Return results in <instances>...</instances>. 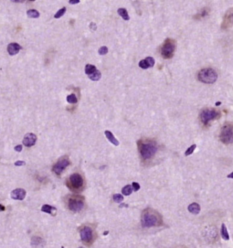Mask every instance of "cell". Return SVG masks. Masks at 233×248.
Wrapping results in <instances>:
<instances>
[{
	"mask_svg": "<svg viewBox=\"0 0 233 248\" xmlns=\"http://www.w3.org/2000/svg\"><path fill=\"white\" fill-rule=\"evenodd\" d=\"M79 0H76V1H71V0H70V1H69V3L70 4H77L79 3Z\"/></svg>",
	"mask_w": 233,
	"mask_h": 248,
	"instance_id": "d590c367",
	"label": "cell"
},
{
	"mask_svg": "<svg viewBox=\"0 0 233 248\" xmlns=\"http://www.w3.org/2000/svg\"><path fill=\"white\" fill-rule=\"evenodd\" d=\"M66 12V8L65 7H63L62 8H61L60 10H59L58 11L56 12V14L54 15V17L55 18V19H59L60 17H61L62 16H64V14Z\"/></svg>",
	"mask_w": 233,
	"mask_h": 248,
	"instance_id": "484cf974",
	"label": "cell"
},
{
	"mask_svg": "<svg viewBox=\"0 0 233 248\" xmlns=\"http://www.w3.org/2000/svg\"><path fill=\"white\" fill-rule=\"evenodd\" d=\"M176 44L175 41L171 38H167L161 48V53L165 59H170L173 56Z\"/></svg>",
	"mask_w": 233,
	"mask_h": 248,
	"instance_id": "8992f818",
	"label": "cell"
},
{
	"mask_svg": "<svg viewBox=\"0 0 233 248\" xmlns=\"http://www.w3.org/2000/svg\"><path fill=\"white\" fill-rule=\"evenodd\" d=\"M198 79L200 82L206 84H212L216 81L218 74L213 69L208 67L200 70L198 74Z\"/></svg>",
	"mask_w": 233,
	"mask_h": 248,
	"instance_id": "277c9868",
	"label": "cell"
},
{
	"mask_svg": "<svg viewBox=\"0 0 233 248\" xmlns=\"http://www.w3.org/2000/svg\"><path fill=\"white\" fill-rule=\"evenodd\" d=\"M159 222V218L158 213L150 209L143 211L141 217V224L143 228H150L155 226Z\"/></svg>",
	"mask_w": 233,
	"mask_h": 248,
	"instance_id": "6da1fadb",
	"label": "cell"
},
{
	"mask_svg": "<svg viewBox=\"0 0 233 248\" xmlns=\"http://www.w3.org/2000/svg\"><path fill=\"white\" fill-rule=\"evenodd\" d=\"M27 15L30 18H38L40 17V13L36 10H29L27 12Z\"/></svg>",
	"mask_w": 233,
	"mask_h": 248,
	"instance_id": "cb8c5ba5",
	"label": "cell"
},
{
	"mask_svg": "<svg viewBox=\"0 0 233 248\" xmlns=\"http://www.w3.org/2000/svg\"><path fill=\"white\" fill-rule=\"evenodd\" d=\"M88 77L90 78V79L91 80H93V81H98L101 78V72L99 71L98 70H97L95 72H93V74H91L90 75L88 76Z\"/></svg>",
	"mask_w": 233,
	"mask_h": 248,
	"instance_id": "44dd1931",
	"label": "cell"
},
{
	"mask_svg": "<svg viewBox=\"0 0 233 248\" xmlns=\"http://www.w3.org/2000/svg\"><path fill=\"white\" fill-rule=\"evenodd\" d=\"M70 162L68 159L61 158L55 164L53 167V171L57 175H60L64 170L69 166Z\"/></svg>",
	"mask_w": 233,
	"mask_h": 248,
	"instance_id": "ba28073f",
	"label": "cell"
},
{
	"mask_svg": "<svg viewBox=\"0 0 233 248\" xmlns=\"http://www.w3.org/2000/svg\"><path fill=\"white\" fill-rule=\"evenodd\" d=\"M220 104H221V102H216V106H219V105H220Z\"/></svg>",
	"mask_w": 233,
	"mask_h": 248,
	"instance_id": "ab89813d",
	"label": "cell"
},
{
	"mask_svg": "<svg viewBox=\"0 0 233 248\" xmlns=\"http://www.w3.org/2000/svg\"><path fill=\"white\" fill-rule=\"evenodd\" d=\"M117 13H118L119 15L121 17H122L123 19H124L125 20H130V16L128 14V12L127 11V10L125 8H119L117 10Z\"/></svg>",
	"mask_w": 233,
	"mask_h": 248,
	"instance_id": "ac0fdd59",
	"label": "cell"
},
{
	"mask_svg": "<svg viewBox=\"0 0 233 248\" xmlns=\"http://www.w3.org/2000/svg\"><path fill=\"white\" fill-rule=\"evenodd\" d=\"M187 209L188 211L193 214H198L200 211V206L196 202H193L192 204H190L188 206Z\"/></svg>",
	"mask_w": 233,
	"mask_h": 248,
	"instance_id": "e0dca14e",
	"label": "cell"
},
{
	"mask_svg": "<svg viewBox=\"0 0 233 248\" xmlns=\"http://www.w3.org/2000/svg\"><path fill=\"white\" fill-rule=\"evenodd\" d=\"M37 137L33 133H28L26 134L23 140V143L25 147H30L36 144Z\"/></svg>",
	"mask_w": 233,
	"mask_h": 248,
	"instance_id": "7c38bea8",
	"label": "cell"
},
{
	"mask_svg": "<svg viewBox=\"0 0 233 248\" xmlns=\"http://www.w3.org/2000/svg\"><path fill=\"white\" fill-rule=\"evenodd\" d=\"M113 200L114 202H117V203H120L123 200H124V197H123V196L120 194H115L113 195Z\"/></svg>",
	"mask_w": 233,
	"mask_h": 248,
	"instance_id": "83f0119b",
	"label": "cell"
},
{
	"mask_svg": "<svg viewBox=\"0 0 233 248\" xmlns=\"http://www.w3.org/2000/svg\"><path fill=\"white\" fill-rule=\"evenodd\" d=\"M196 148V145H195V144H194L192 146H190V147L186 150V151H185V156H188V155H191V154H192Z\"/></svg>",
	"mask_w": 233,
	"mask_h": 248,
	"instance_id": "f1b7e54d",
	"label": "cell"
},
{
	"mask_svg": "<svg viewBox=\"0 0 233 248\" xmlns=\"http://www.w3.org/2000/svg\"><path fill=\"white\" fill-rule=\"evenodd\" d=\"M132 186H131L130 185H125L124 187H123L122 188V194L125 195V196H129L132 193Z\"/></svg>",
	"mask_w": 233,
	"mask_h": 248,
	"instance_id": "603a6c76",
	"label": "cell"
},
{
	"mask_svg": "<svg viewBox=\"0 0 233 248\" xmlns=\"http://www.w3.org/2000/svg\"><path fill=\"white\" fill-rule=\"evenodd\" d=\"M227 177L228 178H230V179H233V172L232 173H230V174H229L227 176Z\"/></svg>",
	"mask_w": 233,
	"mask_h": 248,
	"instance_id": "74e56055",
	"label": "cell"
},
{
	"mask_svg": "<svg viewBox=\"0 0 233 248\" xmlns=\"http://www.w3.org/2000/svg\"><path fill=\"white\" fill-rule=\"evenodd\" d=\"M138 149L141 156L145 160H148L153 157L158 150V146L153 141H146L139 143Z\"/></svg>",
	"mask_w": 233,
	"mask_h": 248,
	"instance_id": "7a4b0ae2",
	"label": "cell"
},
{
	"mask_svg": "<svg viewBox=\"0 0 233 248\" xmlns=\"http://www.w3.org/2000/svg\"><path fill=\"white\" fill-rule=\"evenodd\" d=\"M208 13H209L208 8H204L202 11H201L200 13H199V14H197V17L198 18V19H200V18H204L208 14Z\"/></svg>",
	"mask_w": 233,
	"mask_h": 248,
	"instance_id": "4dcf8cb0",
	"label": "cell"
},
{
	"mask_svg": "<svg viewBox=\"0 0 233 248\" xmlns=\"http://www.w3.org/2000/svg\"><path fill=\"white\" fill-rule=\"evenodd\" d=\"M220 116L221 113L219 111L217 110L216 108H206L201 111L200 113V119L203 125L207 126L211 121L218 119L220 117Z\"/></svg>",
	"mask_w": 233,
	"mask_h": 248,
	"instance_id": "3957f363",
	"label": "cell"
},
{
	"mask_svg": "<svg viewBox=\"0 0 233 248\" xmlns=\"http://www.w3.org/2000/svg\"><path fill=\"white\" fill-rule=\"evenodd\" d=\"M108 52H109V49L105 46H102V47L99 48L98 50V53L99 55H104L107 54Z\"/></svg>",
	"mask_w": 233,
	"mask_h": 248,
	"instance_id": "f546056e",
	"label": "cell"
},
{
	"mask_svg": "<svg viewBox=\"0 0 233 248\" xmlns=\"http://www.w3.org/2000/svg\"><path fill=\"white\" fill-rule=\"evenodd\" d=\"M80 238L81 239H82V241H85V242H89L92 239V237H93L92 230H91V228L88 226H85L84 227V228H83L82 229H81L80 231Z\"/></svg>",
	"mask_w": 233,
	"mask_h": 248,
	"instance_id": "8fae6325",
	"label": "cell"
},
{
	"mask_svg": "<svg viewBox=\"0 0 233 248\" xmlns=\"http://www.w3.org/2000/svg\"><path fill=\"white\" fill-rule=\"evenodd\" d=\"M104 134H105L107 139H108L112 145H114L115 146H118L119 145V140L114 137V135L112 134V133L111 132L109 131V130H106V131L104 132Z\"/></svg>",
	"mask_w": 233,
	"mask_h": 248,
	"instance_id": "2e32d148",
	"label": "cell"
},
{
	"mask_svg": "<svg viewBox=\"0 0 233 248\" xmlns=\"http://www.w3.org/2000/svg\"><path fill=\"white\" fill-rule=\"evenodd\" d=\"M10 196L12 199L22 200L25 198L26 192L25 190L22 188H18L13 190L10 194Z\"/></svg>",
	"mask_w": 233,
	"mask_h": 248,
	"instance_id": "5bb4252c",
	"label": "cell"
},
{
	"mask_svg": "<svg viewBox=\"0 0 233 248\" xmlns=\"http://www.w3.org/2000/svg\"><path fill=\"white\" fill-rule=\"evenodd\" d=\"M22 149H23V147L21 145H19L16 146V147H14V150L16 151H17V152H20V151H22Z\"/></svg>",
	"mask_w": 233,
	"mask_h": 248,
	"instance_id": "d6a6232c",
	"label": "cell"
},
{
	"mask_svg": "<svg viewBox=\"0 0 233 248\" xmlns=\"http://www.w3.org/2000/svg\"><path fill=\"white\" fill-rule=\"evenodd\" d=\"M43 240L42 239V238H40V237H34L31 239V245L37 246V245H40L42 243H43Z\"/></svg>",
	"mask_w": 233,
	"mask_h": 248,
	"instance_id": "4316f807",
	"label": "cell"
},
{
	"mask_svg": "<svg viewBox=\"0 0 233 248\" xmlns=\"http://www.w3.org/2000/svg\"><path fill=\"white\" fill-rule=\"evenodd\" d=\"M109 233V231H106V232H104V235H106V234H107Z\"/></svg>",
	"mask_w": 233,
	"mask_h": 248,
	"instance_id": "60d3db41",
	"label": "cell"
},
{
	"mask_svg": "<svg viewBox=\"0 0 233 248\" xmlns=\"http://www.w3.org/2000/svg\"><path fill=\"white\" fill-rule=\"evenodd\" d=\"M233 27V7L227 10L222 20L221 27L222 30H228Z\"/></svg>",
	"mask_w": 233,
	"mask_h": 248,
	"instance_id": "52a82bcc",
	"label": "cell"
},
{
	"mask_svg": "<svg viewBox=\"0 0 233 248\" xmlns=\"http://www.w3.org/2000/svg\"><path fill=\"white\" fill-rule=\"evenodd\" d=\"M155 65V60L152 57H147L145 59H143L140 61L138 66L142 69H147L149 67H153Z\"/></svg>",
	"mask_w": 233,
	"mask_h": 248,
	"instance_id": "4fadbf2b",
	"label": "cell"
},
{
	"mask_svg": "<svg viewBox=\"0 0 233 248\" xmlns=\"http://www.w3.org/2000/svg\"><path fill=\"white\" fill-rule=\"evenodd\" d=\"M61 248H64V247H63V246H62V247H61Z\"/></svg>",
	"mask_w": 233,
	"mask_h": 248,
	"instance_id": "b9f144b4",
	"label": "cell"
},
{
	"mask_svg": "<svg viewBox=\"0 0 233 248\" xmlns=\"http://www.w3.org/2000/svg\"><path fill=\"white\" fill-rule=\"evenodd\" d=\"M221 234H222V238H223L224 240H226V241H228V240H229L230 237H229L228 232V230H227L226 226V225H225L224 224H222Z\"/></svg>",
	"mask_w": 233,
	"mask_h": 248,
	"instance_id": "d6986e66",
	"label": "cell"
},
{
	"mask_svg": "<svg viewBox=\"0 0 233 248\" xmlns=\"http://www.w3.org/2000/svg\"><path fill=\"white\" fill-rule=\"evenodd\" d=\"M84 206L83 201L77 198H72L68 201V207L73 212H78L82 210Z\"/></svg>",
	"mask_w": 233,
	"mask_h": 248,
	"instance_id": "9c48e42d",
	"label": "cell"
},
{
	"mask_svg": "<svg viewBox=\"0 0 233 248\" xmlns=\"http://www.w3.org/2000/svg\"><path fill=\"white\" fill-rule=\"evenodd\" d=\"M21 49V46H20L18 43H10L8 45L7 51L8 52L10 55H15Z\"/></svg>",
	"mask_w": 233,
	"mask_h": 248,
	"instance_id": "9a60e30c",
	"label": "cell"
},
{
	"mask_svg": "<svg viewBox=\"0 0 233 248\" xmlns=\"http://www.w3.org/2000/svg\"><path fill=\"white\" fill-rule=\"evenodd\" d=\"M41 211L49 214H53V211H55L56 209L53 207H51V206H50L49 205H44L43 206V207H42Z\"/></svg>",
	"mask_w": 233,
	"mask_h": 248,
	"instance_id": "7402d4cb",
	"label": "cell"
},
{
	"mask_svg": "<svg viewBox=\"0 0 233 248\" xmlns=\"http://www.w3.org/2000/svg\"><path fill=\"white\" fill-rule=\"evenodd\" d=\"M14 2H20V3H22V2H24L25 1L24 0H21V1H18V0H14V1H12Z\"/></svg>",
	"mask_w": 233,
	"mask_h": 248,
	"instance_id": "f35d334b",
	"label": "cell"
},
{
	"mask_svg": "<svg viewBox=\"0 0 233 248\" xmlns=\"http://www.w3.org/2000/svg\"><path fill=\"white\" fill-rule=\"evenodd\" d=\"M70 182L74 189H78L83 186V179L78 173H74L70 177Z\"/></svg>",
	"mask_w": 233,
	"mask_h": 248,
	"instance_id": "30bf717a",
	"label": "cell"
},
{
	"mask_svg": "<svg viewBox=\"0 0 233 248\" xmlns=\"http://www.w3.org/2000/svg\"><path fill=\"white\" fill-rule=\"evenodd\" d=\"M5 209H6V208H5L4 206L0 204V211H4Z\"/></svg>",
	"mask_w": 233,
	"mask_h": 248,
	"instance_id": "8d00e7d4",
	"label": "cell"
},
{
	"mask_svg": "<svg viewBox=\"0 0 233 248\" xmlns=\"http://www.w3.org/2000/svg\"><path fill=\"white\" fill-rule=\"evenodd\" d=\"M15 166H24L25 165V162L23 161H17L14 163Z\"/></svg>",
	"mask_w": 233,
	"mask_h": 248,
	"instance_id": "836d02e7",
	"label": "cell"
},
{
	"mask_svg": "<svg viewBox=\"0 0 233 248\" xmlns=\"http://www.w3.org/2000/svg\"><path fill=\"white\" fill-rule=\"evenodd\" d=\"M90 27L91 30H93V31H96V29H97V26L96 24L94 23H91V24L90 25Z\"/></svg>",
	"mask_w": 233,
	"mask_h": 248,
	"instance_id": "e575fe53",
	"label": "cell"
},
{
	"mask_svg": "<svg viewBox=\"0 0 233 248\" xmlns=\"http://www.w3.org/2000/svg\"><path fill=\"white\" fill-rule=\"evenodd\" d=\"M66 100L68 102H69L70 104H75L78 102V99L74 94H70L69 96H67Z\"/></svg>",
	"mask_w": 233,
	"mask_h": 248,
	"instance_id": "d4e9b609",
	"label": "cell"
},
{
	"mask_svg": "<svg viewBox=\"0 0 233 248\" xmlns=\"http://www.w3.org/2000/svg\"><path fill=\"white\" fill-rule=\"evenodd\" d=\"M140 185L138 184V183H137V182H133L132 183V188H133V190H134V192L138 191V190L140 189Z\"/></svg>",
	"mask_w": 233,
	"mask_h": 248,
	"instance_id": "1f68e13d",
	"label": "cell"
},
{
	"mask_svg": "<svg viewBox=\"0 0 233 248\" xmlns=\"http://www.w3.org/2000/svg\"><path fill=\"white\" fill-rule=\"evenodd\" d=\"M97 70L96 67L95 66H93L92 64H87L85 66V74L87 75H90L91 74H93V72H95Z\"/></svg>",
	"mask_w": 233,
	"mask_h": 248,
	"instance_id": "ffe728a7",
	"label": "cell"
},
{
	"mask_svg": "<svg viewBox=\"0 0 233 248\" xmlns=\"http://www.w3.org/2000/svg\"><path fill=\"white\" fill-rule=\"evenodd\" d=\"M219 139L225 145H229L233 143V124L226 123L220 130Z\"/></svg>",
	"mask_w": 233,
	"mask_h": 248,
	"instance_id": "5b68a950",
	"label": "cell"
}]
</instances>
